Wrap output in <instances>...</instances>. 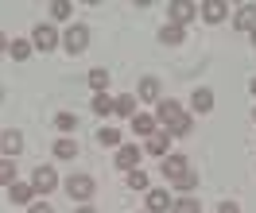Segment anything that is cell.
Masks as SVG:
<instances>
[{"label": "cell", "mask_w": 256, "mask_h": 213, "mask_svg": "<svg viewBox=\"0 0 256 213\" xmlns=\"http://www.w3.org/2000/svg\"><path fill=\"white\" fill-rule=\"evenodd\" d=\"M194 186H198V175H194V171H186L182 179H175V190H182V194H190Z\"/></svg>", "instance_id": "30"}, {"label": "cell", "mask_w": 256, "mask_h": 213, "mask_svg": "<svg viewBox=\"0 0 256 213\" xmlns=\"http://www.w3.org/2000/svg\"><path fill=\"white\" fill-rule=\"evenodd\" d=\"M0 101H4V89H0Z\"/></svg>", "instance_id": "38"}, {"label": "cell", "mask_w": 256, "mask_h": 213, "mask_svg": "<svg viewBox=\"0 0 256 213\" xmlns=\"http://www.w3.org/2000/svg\"><path fill=\"white\" fill-rule=\"evenodd\" d=\"M167 148H171V136H167V132H152V136H148V155H156V159H167Z\"/></svg>", "instance_id": "10"}, {"label": "cell", "mask_w": 256, "mask_h": 213, "mask_svg": "<svg viewBox=\"0 0 256 213\" xmlns=\"http://www.w3.org/2000/svg\"><path fill=\"white\" fill-rule=\"evenodd\" d=\"M202 16H206V23H222L229 16V8H225L222 0H210V4H202Z\"/></svg>", "instance_id": "17"}, {"label": "cell", "mask_w": 256, "mask_h": 213, "mask_svg": "<svg viewBox=\"0 0 256 213\" xmlns=\"http://www.w3.org/2000/svg\"><path fill=\"white\" fill-rule=\"evenodd\" d=\"M148 213H171V194L167 190H148Z\"/></svg>", "instance_id": "13"}, {"label": "cell", "mask_w": 256, "mask_h": 213, "mask_svg": "<svg viewBox=\"0 0 256 213\" xmlns=\"http://www.w3.org/2000/svg\"><path fill=\"white\" fill-rule=\"evenodd\" d=\"M12 182H16V159L0 155V186H12Z\"/></svg>", "instance_id": "22"}, {"label": "cell", "mask_w": 256, "mask_h": 213, "mask_svg": "<svg viewBox=\"0 0 256 213\" xmlns=\"http://www.w3.org/2000/svg\"><path fill=\"white\" fill-rule=\"evenodd\" d=\"M94 190H97V182L90 179V175H70V179H66V194H70V198H78V202L94 198Z\"/></svg>", "instance_id": "3"}, {"label": "cell", "mask_w": 256, "mask_h": 213, "mask_svg": "<svg viewBox=\"0 0 256 213\" xmlns=\"http://www.w3.org/2000/svg\"><path fill=\"white\" fill-rule=\"evenodd\" d=\"M178 116H182V105H178V101H160V105H156V120H160V124H175Z\"/></svg>", "instance_id": "12"}, {"label": "cell", "mask_w": 256, "mask_h": 213, "mask_svg": "<svg viewBox=\"0 0 256 213\" xmlns=\"http://www.w3.org/2000/svg\"><path fill=\"white\" fill-rule=\"evenodd\" d=\"M132 128L140 132V136H152V132H156V116L152 113H136L132 116Z\"/></svg>", "instance_id": "21"}, {"label": "cell", "mask_w": 256, "mask_h": 213, "mask_svg": "<svg viewBox=\"0 0 256 213\" xmlns=\"http://www.w3.org/2000/svg\"><path fill=\"white\" fill-rule=\"evenodd\" d=\"M252 120H256V109H252Z\"/></svg>", "instance_id": "39"}, {"label": "cell", "mask_w": 256, "mask_h": 213, "mask_svg": "<svg viewBox=\"0 0 256 213\" xmlns=\"http://www.w3.org/2000/svg\"><path fill=\"white\" fill-rule=\"evenodd\" d=\"M136 97H140V101H156V105H160V78H140Z\"/></svg>", "instance_id": "15"}, {"label": "cell", "mask_w": 256, "mask_h": 213, "mask_svg": "<svg viewBox=\"0 0 256 213\" xmlns=\"http://www.w3.org/2000/svg\"><path fill=\"white\" fill-rule=\"evenodd\" d=\"M112 113L124 116V120H132V116H136V97H132V93H120V97H112Z\"/></svg>", "instance_id": "16"}, {"label": "cell", "mask_w": 256, "mask_h": 213, "mask_svg": "<svg viewBox=\"0 0 256 213\" xmlns=\"http://www.w3.org/2000/svg\"><path fill=\"white\" fill-rule=\"evenodd\" d=\"M28 213H54V210H50L47 202H32V206H28Z\"/></svg>", "instance_id": "32"}, {"label": "cell", "mask_w": 256, "mask_h": 213, "mask_svg": "<svg viewBox=\"0 0 256 213\" xmlns=\"http://www.w3.org/2000/svg\"><path fill=\"white\" fill-rule=\"evenodd\" d=\"M50 151H54V159H74V155H78V144L62 136V140H54V148H50Z\"/></svg>", "instance_id": "19"}, {"label": "cell", "mask_w": 256, "mask_h": 213, "mask_svg": "<svg viewBox=\"0 0 256 213\" xmlns=\"http://www.w3.org/2000/svg\"><path fill=\"white\" fill-rule=\"evenodd\" d=\"M97 144H105V148H120V128H101V132H97Z\"/></svg>", "instance_id": "25"}, {"label": "cell", "mask_w": 256, "mask_h": 213, "mask_svg": "<svg viewBox=\"0 0 256 213\" xmlns=\"http://www.w3.org/2000/svg\"><path fill=\"white\" fill-rule=\"evenodd\" d=\"M252 47H256V31H252Z\"/></svg>", "instance_id": "37"}, {"label": "cell", "mask_w": 256, "mask_h": 213, "mask_svg": "<svg viewBox=\"0 0 256 213\" xmlns=\"http://www.w3.org/2000/svg\"><path fill=\"white\" fill-rule=\"evenodd\" d=\"M182 39H186V27H178V23H171V19L160 27V43L163 47H178Z\"/></svg>", "instance_id": "11"}, {"label": "cell", "mask_w": 256, "mask_h": 213, "mask_svg": "<svg viewBox=\"0 0 256 213\" xmlns=\"http://www.w3.org/2000/svg\"><path fill=\"white\" fill-rule=\"evenodd\" d=\"M90 105H94L97 116H109V113H112V97H109V93H94V101H90Z\"/></svg>", "instance_id": "24"}, {"label": "cell", "mask_w": 256, "mask_h": 213, "mask_svg": "<svg viewBox=\"0 0 256 213\" xmlns=\"http://www.w3.org/2000/svg\"><path fill=\"white\" fill-rule=\"evenodd\" d=\"M90 85H94L97 93H105V85H109V74H105V70H90Z\"/></svg>", "instance_id": "31"}, {"label": "cell", "mask_w": 256, "mask_h": 213, "mask_svg": "<svg viewBox=\"0 0 256 213\" xmlns=\"http://www.w3.org/2000/svg\"><path fill=\"white\" fill-rule=\"evenodd\" d=\"M190 105H194V113H210V109H214V93H210V89H194Z\"/></svg>", "instance_id": "20"}, {"label": "cell", "mask_w": 256, "mask_h": 213, "mask_svg": "<svg viewBox=\"0 0 256 213\" xmlns=\"http://www.w3.org/2000/svg\"><path fill=\"white\" fill-rule=\"evenodd\" d=\"M140 155H144L140 148L120 144V151H116V171H136V167H140Z\"/></svg>", "instance_id": "6"}, {"label": "cell", "mask_w": 256, "mask_h": 213, "mask_svg": "<svg viewBox=\"0 0 256 213\" xmlns=\"http://www.w3.org/2000/svg\"><path fill=\"white\" fill-rule=\"evenodd\" d=\"M163 132H167V136H190V116L182 113V116H178V120H175V124H167V128H163Z\"/></svg>", "instance_id": "26"}, {"label": "cell", "mask_w": 256, "mask_h": 213, "mask_svg": "<svg viewBox=\"0 0 256 213\" xmlns=\"http://www.w3.org/2000/svg\"><path fill=\"white\" fill-rule=\"evenodd\" d=\"M148 182H152V179H148L140 167H136V171H128V190H148Z\"/></svg>", "instance_id": "28"}, {"label": "cell", "mask_w": 256, "mask_h": 213, "mask_svg": "<svg viewBox=\"0 0 256 213\" xmlns=\"http://www.w3.org/2000/svg\"><path fill=\"white\" fill-rule=\"evenodd\" d=\"M248 89H252V93H256V78H252V85H248Z\"/></svg>", "instance_id": "36"}, {"label": "cell", "mask_w": 256, "mask_h": 213, "mask_svg": "<svg viewBox=\"0 0 256 213\" xmlns=\"http://www.w3.org/2000/svg\"><path fill=\"white\" fill-rule=\"evenodd\" d=\"M0 151H4V159H16L20 151H24V132L4 128V132H0Z\"/></svg>", "instance_id": "4"}, {"label": "cell", "mask_w": 256, "mask_h": 213, "mask_svg": "<svg viewBox=\"0 0 256 213\" xmlns=\"http://www.w3.org/2000/svg\"><path fill=\"white\" fill-rule=\"evenodd\" d=\"M70 12H74L70 0H54V4H50V19H70Z\"/></svg>", "instance_id": "27"}, {"label": "cell", "mask_w": 256, "mask_h": 213, "mask_svg": "<svg viewBox=\"0 0 256 213\" xmlns=\"http://www.w3.org/2000/svg\"><path fill=\"white\" fill-rule=\"evenodd\" d=\"M171 213H202V206H198V198H178L171 202Z\"/></svg>", "instance_id": "23"}, {"label": "cell", "mask_w": 256, "mask_h": 213, "mask_svg": "<svg viewBox=\"0 0 256 213\" xmlns=\"http://www.w3.org/2000/svg\"><path fill=\"white\" fill-rule=\"evenodd\" d=\"M186 171H190V159H186V155H167V159H163V175H167L171 182L182 179Z\"/></svg>", "instance_id": "8"}, {"label": "cell", "mask_w": 256, "mask_h": 213, "mask_svg": "<svg viewBox=\"0 0 256 213\" xmlns=\"http://www.w3.org/2000/svg\"><path fill=\"white\" fill-rule=\"evenodd\" d=\"M233 27H237V31H248V35L256 31V4H240L237 16H233Z\"/></svg>", "instance_id": "7"}, {"label": "cell", "mask_w": 256, "mask_h": 213, "mask_svg": "<svg viewBox=\"0 0 256 213\" xmlns=\"http://www.w3.org/2000/svg\"><path fill=\"white\" fill-rule=\"evenodd\" d=\"M8 43H12V39H8V35L0 31V54H4V50H8Z\"/></svg>", "instance_id": "34"}, {"label": "cell", "mask_w": 256, "mask_h": 213, "mask_svg": "<svg viewBox=\"0 0 256 213\" xmlns=\"http://www.w3.org/2000/svg\"><path fill=\"white\" fill-rule=\"evenodd\" d=\"M58 43H62V35H58L54 23H35V31H32V47L35 50H54Z\"/></svg>", "instance_id": "1"}, {"label": "cell", "mask_w": 256, "mask_h": 213, "mask_svg": "<svg viewBox=\"0 0 256 213\" xmlns=\"http://www.w3.org/2000/svg\"><path fill=\"white\" fill-rule=\"evenodd\" d=\"M74 213H97V210H94V206H78Z\"/></svg>", "instance_id": "35"}, {"label": "cell", "mask_w": 256, "mask_h": 213, "mask_svg": "<svg viewBox=\"0 0 256 213\" xmlns=\"http://www.w3.org/2000/svg\"><path fill=\"white\" fill-rule=\"evenodd\" d=\"M62 47L70 50V54L86 50V47H90V27H86V23H74V27H66V31H62Z\"/></svg>", "instance_id": "2"}, {"label": "cell", "mask_w": 256, "mask_h": 213, "mask_svg": "<svg viewBox=\"0 0 256 213\" xmlns=\"http://www.w3.org/2000/svg\"><path fill=\"white\" fill-rule=\"evenodd\" d=\"M218 213H240V206H237V202H222V206H218Z\"/></svg>", "instance_id": "33"}, {"label": "cell", "mask_w": 256, "mask_h": 213, "mask_svg": "<svg viewBox=\"0 0 256 213\" xmlns=\"http://www.w3.org/2000/svg\"><path fill=\"white\" fill-rule=\"evenodd\" d=\"M32 39H12V43H8V54H12V58H16V62H28V58H32Z\"/></svg>", "instance_id": "18"}, {"label": "cell", "mask_w": 256, "mask_h": 213, "mask_svg": "<svg viewBox=\"0 0 256 213\" xmlns=\"http://www.w3.org/2000/svg\"><path fill=\"white\" fill-rule=\"evenodd\" d=\"M32 186H35V194H50V190L58 186V175H54V167H35Z\"/></svg>", "instance_id": "5"}, {"label": "cell", "mask_w": 256, "mask_h": 213, "mask_svg": "<svg viewBox=\"0 0 256 213\" xmlns=\"http://www.w3.org/2000/svg\"><path fill=\"white\" fill-rule=\"evenodd\" d=\"M194 16H198V8H194L190 0H175L171 4V23H178V27H186Z\"/></svg>", "instance_id": "9"}, {"label": "cell", "mask_w": 256, "mask_h": 213, "mask_svg": "<svg viewBox=\"0 0 256 213\" xmlns=\"http://www.w3.org/2000/svg\"><path fill=\"white\" fill-rule=\"evenodd\" d=\"M32 194H35L32 182H12V186H8V202H12V206H28Z\"/></svg>", "instance_id": "14"}, {"label": "cell", "mask_w": 256, "mask_h": 213, "mask_svg": "<svg viewBox=\"0 0 256 213\" xmlns=\"http://www.w3.org/2000/svg\"><path fill=\"white\" fill-rule=\"evenodd\" d=\"M54 124H58V132H74V128H78V116H74V113H58V116H54Z\"/></svg>", "instance_id": "29"}]
</instances>
